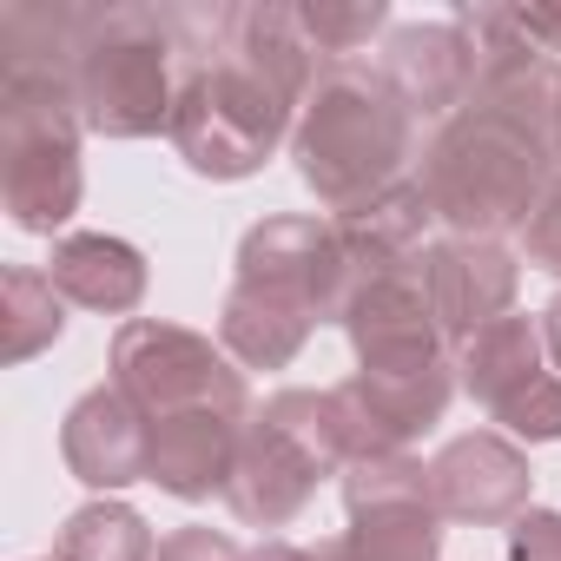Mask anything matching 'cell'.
<instances>
[{"mask_svg":"<svg viewBox=\"0 0 561 561\" xmlns=\"http://www.w3.org/2000/svg\"><path fill=\"white\" fill-rule=\"evenodd\" d=\"M324 67L331 60L311 47L291 0L211 8V47L192 67L165 139L198 179H251L298 133V113Z\"/></svg>","mask_w":561,"mask_h":561,"instance_id":"1","label":"cell"},{"mask_svg":"<svg viewBox=\"0 0 561 561\" xmlns=\"http://www.w3.org/2000/svg\"><path fill=\"white\" fill-rule=\"evenodd\" d=\"M211 47V14L185 8H139V0H106L80 21L73 54V100L87 133L100 139H152L172 133L179 93L192 67Z\"/></svg>","mask_w":561,"mask_h":561,"instance_id":"2","label":"cell"},{"mask_svg":"<svg viewBox=\"0 0 561 561\" xmlns=\"http://www.w3.org/2000/svg\"><path fill=\"white\" fill-rule=\"evenodd\" d=\"M73 54L80 47H0V198L34 238H54L87 198Z\"/></svg>","mask_w":561,"mask_h":561,"instance_id":"3","label":"cell"},{"mask_svg":"<svg viewBox=\"0 0 561 561\" xmlns=\"http://www.w3.org/2000/svg\"><path fill=\"white\" fill-rule=\"evenodd\" d=\"M410 146H416V113L364 60L324 67V80L311 87V100L298 113V133H291L298 179L337 218L364 211L370 198H383L390 185H403Z\"/></svg>","mask_w":561,"mask_h":561,"instance_id":"4","label":"cell"},{"mask_svg":"<svg viewBox=\"0 0 561 561\" xmlns=\"http://www.w3.org/2000/svg\"><path fill=\"white\" fill-rule=\"evenodd\" d=\"M548 179H554V152H541L522 126H508L502 113H489L476 100L430 133L423 172H416L436 225H449L456 238L522 231L535 218Z\"/></svg>","mask_w":561,"mask_h":561,"instance_id":"5","label":"cell"},{"mask_svg":"<svg viewBox=\"0 0 561 561\" xmlns=\"http://www.w3.org/2000/svg\"><path fill=\"white\" fill-rule=\"evenodd\" d=\"M344 469H351V430L337 390H277L244 423V449L225 502L244 528H285L305 515L318 482Z\"/></svg>","mask_w":561,"mask_h":561,"instance_id":"6","label":"cell"},{"mask_svg":"<svg viewBox=\"0 0 561 561\" xmlns=\"http://www.w3.org/2000/svg\"><path fill=\"white\" fill-rule=\"evenodd\" d=\"M113 390H126L146 423H165V416H185V410L251 416L244 370L211 337H198L185 324H159V318L119 324V337H113Z\"/></svg>","mask_w":561,"mask_h":561,"instance_id":"7","label":"cell"},{"mask_svg":"<svg viewBox=\"0 0 561 561\" xmlns=\"http://www.w3.org/2000/svg\"><path fill=\"white\" fill-rule=\"evenodd\" d=\"M456 383L522 443H561V370L541 344V318H495L456 344Z\"/></svg>","mask_w":561,"mask_h":561,"instance_id":"8","label":"cell"},{"mask_svg":"<svg viewBox=\"0 0 561 561\" xmlns=\"http://www.w3.org/2000/svg\"><path fill=\"white\" fill-rule=\"evenodd\" d=\"M351 528L331 541L337 561H443V508L430 495V462L410 449L364 456L344 469Z\"/></svg>","mask_w":561,"mask_h":561,"instance_id":"9","label":"cell"},{"mask_svg":"<svg viewBox=\"0 0 561 561\" xmlns=\"http://www.w3.org/2000/svg\"><path fill=\"white\" fill-rule=\"evenodd\" d=\"M456 27L476 41V106L502 113L508 126H522L541 152L561 159V54H548L541 41H528L515 8L476 0L456 8Z\"/></svg>","mask_w":561,"mask_h":561,"instance_id":"10","label":"cell"},{"mask_svg":"<svg viewBox=\"0 0 561 561\" xmlns=\"http://www.w3.org/2000/svg\"><path fill=\"white\" fill-rule=\"evenodd\" d=\"M331 390L351 430V462H364V456H397L416 436H430L462 383H456V351H416V357L357 364V377Z\"/></svg>","mask_w":561,"mask_h":561,"instance_id":"11","label":"cell"},{"mask_svg":"<svg viewBox=\"0 0 561 561\" xmlns=\"http://www.w3.org/2000/svg\"><path fill=\"white\" fill-rule=\"evenodd\" d=\"M238 291H257L271 305H291L318 324H337L351 291V257L337 238V218H264L238 238Z\"/></svg>","mask_w":561,"mask_h":561,"instance_id":"12","label":"cell"},{"mask_svg":"<svg viewBox=\"0 0 561 561\" xmlns=\"http://www.w3.org/2000/svg\"><path fill=\"white\" fill-rule=\"evenodd\" d=\"M515 291H522V257L502 238H456V231L430 238V251H423V298H430V311H436L449 344H462L482 324L508 318Z\"/></svg>","mask_w":561,"mask_h":561,"instance_id":"13","label":"cell"},{"mask_svg":"<svg viewBox=\"0 0 561 561\" xmlns=\"http://www.w3.org/2000/svg\"><path fill=\"white\" fill-rule=\"evenodd\" d=\"M528 489H535V469H528L522 443L502 430H462L430 456V495H436L443 522L502 528L528 508Z\"/></svg>","mask_w":561,"mask_h":561,"instance_id":"14","label":"cell"},{"mask_svg":"<svg viewBox=\"0 0 561 561\" xmlns=\"http://www.w3.org/2000/svg\"><path fill=\"white\" fill-rule=\"evenodd\" d=\"M377 73L416 119H456L476 93V41L456 21H410L383 34Z\"/></svg>","mask_w":561,"mask_h":561,"instance_id":"15","label":"cell"},{"mask_svg":"<svg viewBox=\"0 0 561 561\" xmlns=\"http://www.w3.org/2000/svg\"><path fill=\"white\" fill-rule=\"evenodd\" d=\"M60 456H67V476L100 489V495H119L133 482H152V423L139 416V403L113 383L87 390L67 423H60Z\"/></svg>","mask_w":561,"mask_h":561,"instance_id":"16","label":"cell"},{"mask_svg":"<svg viewBox=\"0 0 561 561\" xmlns=\"http://www.w3.org/2000/svg\"><path fill=\"white\" fill-rule=\"evenodd\" d=\"M337 331L351 337L357 364L383 357H416V351H456L423 298V264L416 271H383V277H351Z\"/></svg>","mask_w":561,"mask_h":561,"instance_id":"17","label":"cell"},{"mask_svg":"<svg viewBox=\"0 0 561 561\" xmlns=\"http://www.w3.org/2000/svg\"><path fill=\"white\" fill-rule=\"evenodd\" d=\"M244 423L251 416H218V410H185L152 423V482L179 502L225 495L244 449Z\"/></svg>","mask_w":561,"mask_h":561,"instance_id":"18","label":"cell"},{"mask_svg":"<svg viewBox=\"0 0 561 561\" xmlns=\"http://www.w3.org/2000/svg\"><path fill=\"white\" fill-rule=\"evenodd\" d=\"M47 277H54V291L80 311H100V318H126L146 305V285H152V271H146V251L113 238V231H67L47 257Z\"/></svg>","mask_w":561,"mask_h":561,"instance_id":"19","label":"cell"},{"mask_svg":"<svg viewBox=\"0 0 561 561\" xmlns=\"http://www.w3.org/2000/svg\"><path fill=\"white\" fill-rule=\"evenodd\" d=\"M430 198L416 179L390 185L383 198H370L364 211H344L337 218V238H344V257H351V277H383V271H416L423 251H430Z\"/></svg>","mask_w":561,"mask_h":561,"instance_id":"20","label":"cell"},{"mask_svg":"<svg viewBox=\"0 0 561 561\" xmlns=\"http://www.w3.org/2000/svg\"><path fill=\"white\" fill-rule=\"evenodd\" d=\"M67 331V298L54 291V277L34 264H14L0 277V357L27 364L41 351H54Z\"/></svg>","mask_w":561,"mask_h":561,"instance_id":"21","label":"cell"},{"mask_svg":"<svg viewBox=\"0 0 561 561\" xmlns=\"http://www.w3.org/2000/svg\"><path fill=\"white\" fill-rule=\"evenodd\" d=\"M152 554H159V541H152L146 515L133 502H113V495L73 508L60 541H54V561H152Z\"/></svg>","mask_w":561,"mask_h":561,"instance_id":"22","label":"cell"},{"mask_svg":"<svg viewBox=\"0 0 561 561\" xmlns=\"http://www.w3.org/2000/svg\"><path fill=\"white\" fill-rule=\"evenodd\" d=\"M298 21H305L311 47H318L331 67L351 60L357 47H370L377 34H390V8H383V0H305Z\"/></svg>","mask_w":561,"mask_h":561,"instance_id":"23","label":"cell"},{"mask_svg":"<svg viewBox=\"0 0 561 561\" xmlns=\"http://www.w3.org/2000/svg\"><path fill=\"white\" fill-rule=\"evenodd\" d=\"M522 257H528L535 271H548V277H561V172L548 179V192H541V205H535V218L522 225Z\"/></svg>","mask_w":561,"mask_h":561,"instance_id":"24","label":"cell"},{"mask_svg":"<svg viewBox=\"0 0 561 561\" xmlns=\"http://www.w3.org/2000/svg\"><path fill=\"white\" fill-rule=\"evenodd\" d=\"M508 561H561V508H522L508 522Z\"/></svg>","mask_w":561,"mask_h":561,"instance_id":"25","label":"cell"},{"mask_svg":"<svg viewBox=\"0 0 561 561\" xmlns=\"http://www.w3.org/2000/svg\"><path fill=\"white\" fill-rule=\"evenodd\" d=\"M152 561H251V554H244L231 535H218V528H179V535L159 541Z\"/></svg>","mask_w":561,"mask_h":561,"instance_id":"26","label":"cell"},{"mask_svg":"<svg viewBox=\"0 0 561 561\" xmlns=\"http://www.w3.org/2000/svg\"><path fill=\"white\" fill-rule=\"evenodd\" d=\"M251 561H337V554H331V541H324V548H298V541H264V548H251Z\"/></svg>","mask_w":561,"mask_h":561,"instance_id":"27","label":"cell"},{"mask_svg":"<svg viewBox=\"0 0 561 561\" xmlns=\"http://www.w3.org/2000/svg\"><path fill=\"white\" fill-rule=\"evenodd\" d=\"M541 344H548V357H554V370H561V291H554L548 311H541Z\"/></svg>","mask_w":561,"mask_h":561,"instance_id":"28","label":"cell"}]
</instances>
